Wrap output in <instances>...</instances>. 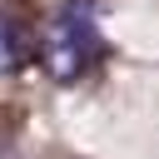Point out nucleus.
Here are the masks:
<instances>
[{
    "label": "nucleus",
    "instance_id": "1",
    "mask_svg": "<svg viewBox=\"0 0 159 159\" xmlns=\"http://www.w3.org/2000/svg\"><path fill=\"white\" fill-rule=\"evenodd\" d=\"M89 60H94V30H89V20H80L75 10L60 15V20L40 35V65L50 70V80L70 84V80H80V75L89 70Z\"/></svg>",
    "mask_w": 159,
    "mask_h": 159
},
{
    "label": "nucleus",
    "instance_id": "2",
    "mask_svg": "<svg viewBox=\"0 0 159 159\" xmlns=\"http://www.w3.org/2000/svg\"><path fill=\"white\" fill-rule=\"evenodd\" d=\"M35 55H40V40H35L20 20L0 15V70H20V65L35 60Z\"/></svg>",
    "mask_w": 159,
    "mask_h": 159
}]
</instances>
